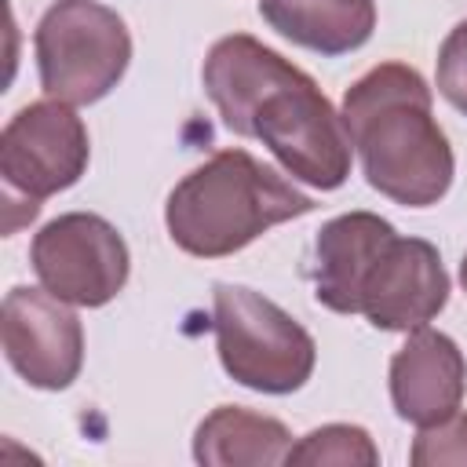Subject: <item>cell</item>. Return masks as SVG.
<instances>
[{
	"instance_id": "12",
	"label": "cell",
	"mask_w": 467,
	"mask_h": 467,
	"mask_svg": "<svg viewBox=\"0 0 467 467\" xmlns=\"http://www.w3.org/2000/svg\"><path fill=\"white\" fill-rule=\"evenodd\" d=\"M296 69V62H288L285 55H277L274 47L259 44L248 33H230L223 40L212 44L201 80L204 91L212 99V106L219 109L223 124L244 139L248 128V113L252 106L281 80Z\"/></svg>"
},
{
	"instance_id": "8",
	"label": "cell",
	"mask_w": 467,
	"mask_h": 467,
	"mask_svg": "<svg viewBox=\"0 0 467 467\" xmlns=\"http://www.w3.org/2000/svg\"><path fill=\"white\" fill-rule=\"evenodd\" d=\"M7 365L36 390H66L84 365L80 317L47 288L15 285L0 306Z\"/></svg>"
},
{
	"instance_id": "6",
	"label": "cell",
	"mask_w": 467,
	"mask_h": 467,
	"mask_svg": "<svg viewBox=\"0 0 467 467\" xmlns=\"http://www.w3.org/2000/svg\"><path fill=\"white\" fill-rule=\"evenodd\" d=\"M29 263L40 285L73 306H106L131 274L124 237L95 212H66L44 223L29 244Z\"/></svg>"
},
{
	"instance_id": "15",
	"label": "cell",
	"mask_w": 467,
	"mask_h": 467,
	"mask_svg": "<svg viewBox=\"0 0 467 467\" xmlns=\"http://www.w3.org/2000/svg\"><path fill=\"white\" fill-rule=\"evenodd\" d=\"M285 463H314V467H376L379 449L358 423H325L292 441Z\"/></svg>"
},
{
	"instance_id": "3",
	"label": "cell",
	"mask_w": 467,
	"mask_h": 467,
	"mask_svg": "<svg viewBox=\"0 0 467 467\" xmlns=\"http://www.w3.org/2000/svg\"><path fill=\"white\" fill-rule=\"evenodd\" d=\"M212 328L226 376L248 390L292 394L310 379L317 365L314 336L255 288L215 285Z\"/></svg>"
},
{
	"instance_id": "11",
	"label": "cell",
	"mask_w": 467,
	"mask_h": 467,
	"mask_svg": "<svg viewBox=\"0 0 467 467\" xmlns=\"http://www.w3.org/2000/svg\"><path fill=\"white\" fill-rule=\"evenodd\" d=\"M398 230L376 212L328 219L314 241V299L336 314H358V292Z\"/></svg>"
},
{
	"instance_id": "10",
	"label": "cell",
	"mask_w": 467,
	"mask_h": 467,
	"mask_svg": "<svg viewBox=\"0 0 467 467\" xmlns=\"http://www.w3.org/2000/svg\"><path fill=\"white\" fill-rule=\"evenodd\" d=\"M467 394V361L452 336L438 328H412L390 358L394 412L416 427L438 423L460 409Z\"/></svg>"
},
{
	"instance_id": "4",
	"label": "cell",
	"mask_w": 467,
	"mask_h": 467,
	"mask_svg": "<svg viewBox=\"0 0 467 467\" xmlns=\"http://www.w3.org/2000/svg\"><path fill=\"white\" fill-rule=\"evenodd\" d=\"M33 51L47 99L91 106L120 84L131 62V33L99 0H58L36 22Z\"/></svg>"
},
{
	"instance_id": "9",
	"label": "cell",
	"mask_w": 467,
	"mask_h": 467,
	"mask_svg": "<svg viewBox=\"0 0 467 467\" xmlns=\"http://www.w3.org/2000/svg\"><path fill=\"white\" fill-rule=\"evenodd\" d=\"M449 303V274L423 237H394L358 292V314L379 332H412L434 321Z\"/></svg>"
},
{
	"instance_id": "16",
	"label": "cell",
	"mask_w": 467,
	"mask_h": 467,
	"mask_svg": "<svg viewBox=\"0 0 467 467\" xmlns=\"http://www.w3.org/2000/svg\"><path fill=\"white\" fill-rule=\"evenodd\" d=\"M409 463L412 467H467V412H449L438 423L420 427V434L412 438L409 449Z\"/></svg>"
},
{
	"instance_id": "7",
	"label": "cell",
	"mask_w": 467,
	"mask_h": 467,
	"mask_svg": "<svg viewBox=\"0 0 467 467\" xmlns=\"http://www.w3.org/2000/svg\"><path fill=\"white\" fill-rule=\"evenodd\" d=\"M88 128L69 102L40 99L22 106L0 131V179L7 197L40 204L88 171Z\"/></svg>"
},
{
	"instance_id": "18",
	"label": "cell",
	"mask_w": 467,
	"mask_h": 467,
	"mask_svg": "<svg viewBox=\"0 0 467 467\" xmlns=\"http://www.w3.org/2000/svg\"><path fill=\"white\" fill-rule=\"evenodd\" d=\"M460 285H463V292H467V255H463V263H460Z\"/></svg>"
},
{
	"instance_id": "14",
	"label": "cell",
	"mask_w": 467,
	"mask_h": 467,
	"mask_svg": "<svg viewBox=\"0 0 467 467\" xmlns=\"http://www.w3.org/2000/svg\"><path fill=\"white\" fill-rule=\"evenodd\" d=\"M292 431L244 405L212 409L193 434V460L204 467H274L285 463Z\"/></svg>"
},
{
	"instance_id": "13",
	"label": "cell",
	"mask_w": 467,
	"mask_h": 467,
	"mask_svg": "<svg viewBox=\"0 0 467 467\" xmlns=\"http://www.w3.org/2000/svg\"><path fill=\"white\" fill-rule=\"evenodd\" d=\"M263 22L314 55L336 58L368 44L376 0H259Z\"/></svg>"
},
{
	"instance_id": "17",
	"label": "cell",
	"mask_w": 467,
	"mask_h": 467,
	"mask_svg": "<svg viewBox=\"0 0 467 467\" xmlns=\"http://www.w3.org/2000/svg\"><path fill=\"white\" fill-rule=\"evenodd\" d=\"M438 95L467 117V18L456 22L438 47Z\"/></svg>"
},
{
	"instance_id": "1",
	"label": "cell",
	"mask_w": 467,
	"mask_h": 467,
	"mask_svg": "<svg viewBox=\"0 0 467 467\" xmlns=\"http://www.w3.org/2000/svg\"><path fill=\"white\" fill-rule=\"evenodd\" d=\"M339 113L376 193L405 208H431L449 193L452 146L431 113V88L412 66H372L347 88Z\"/></svg>"
},
{
	"instance_id": "2",
	"label": "cell",
	"mask_w": 467,
	"mask_h": 467,
	"mask_svg": "<svg viewBox=\"0 0 467 467\" xmlns=\"http://www.w3.org/2000/svg\"><path fill=\"white\" fill-rule=\"evenodd\" d=\"M306 212H314V197L299 193L248 150H219L175 182L164 226L186 255L223 259Z\"/></svg>"
},
{
	"instance_id": "5",
	"label": "cell",
	"mask_w": 467,
	"mask_h": 467,
	"mask_svg": "<svg viewBox=\"0 0 467 467\" xmlns=\"http://www.w3.org/2000/svg\"><path fill=\"white\" fill-rule=\"evenodd\" d=\"M244 139H259L292 179L314 190H339L350 175L354 139L343 113L299 66L252 106Z\"/></svg>"
}]
</instances>
